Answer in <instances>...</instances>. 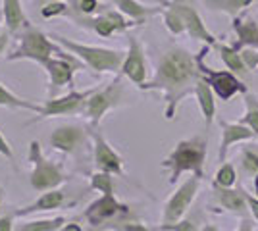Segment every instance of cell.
I'll return each instance as SVG.
<instances>
[{"instance_id": "cell-1", "label": "cell", "mask_w": 258, "mask_h": 231, "mask_svg": "<svg viewBox=\"0 0 258 231\" xmlns=\"http://www.w3.org/2000/svg\"><path fill=\"white\" fill-rule=\"evenodd\" d=\"M201 79L197 54L187 48L172 44L156 60L154 75L149 79L141 91H156L164 100V118L175 120L177 108L187 97H193L195 85Z\"/></svg>"}, {"instance_id": "cell-2", "label": "cell", "mask_w": 258, "mask_h": 231, "mask_svg": "<svg viewBox=\"0 0 258 231\" xmlns=\"http://www.w3.org/2000/svg\"><path fill=\"white\" fill-rule=\"evenodd\" d=\"M206 154H208V137L195 135L189 139H183L172 148L162 162V168L168 170V181L175 185L183 174H193L197 177H205Z\"/></svg>"}, {"instance_id": "cell-3", "label": "cell", "mask_w": 258, "mask_h": 231, "mask_svg": "<svg viewBox=\"0 0 258 231\" xmlns=\"http://www.w3.org/2000/svg\"><path fill=\"white\" fill-rule=\"evenodd\" d=\"M50 39L56 41L60 46H64L68 52H72L74 56H77L83 66L95 73V75H104V73H114L118 75L121 64H123V58L125 52L118 50V48H108V46H97V44H85L74 41V39H68L64 35L50 33Z\"/></svg>"}, {"instance_id": "cell-4", "label": "cell", "mask_w": 258, "mask_h": 231, "mask_svg": "<svg viewBox=\"0 0 258 231\" xmlns=\"http://www.w3.org/2000/svg\"><path fill=\"white\" fill-rule=\"evenodd\" d=\"M27 162L31 164L29 172V185L39 193L60 189L70 179V174L64 170V166L56 160L46 158L41 148L39 141H31L27 148Z\"/></svg>"}, {"instance_id": "cell-5", "label": "cell", "mask_w": 258, "mask_h": 231, "mask_svg": "<svg viewBox=\"0 0 258 231\" xmlns=\"http://www.w3.org/2000/svg\"><path fill=\"white\" fill-rule=\"evenodd\" d=\"M60 44L50 39V35L41 31L31 23H27L22 31L18 33V46L6 54V60L10 62H20V60H29L39 66H43L48 58L56 54Z\"/></svg>"}, {"instance_id": "cell-6", "label": "cell", "mask_w": 258, "mask_h": 231, "mask_svg": "<svg viewBox=\"0 0 258 231\" xmlns=\"http://www.w3.org/2000/svg\"><path fill=\"white\" fill-rule=\"evenodd\" d=\"M125 104V87H123V75H116L106 85H98L95 93L89 97L85 108H83V118H85L91 127H98L108 112L116 110Z\"/></svg>"}, {"instance_id": "cell-7", "label": "cell", "mask_w": 258, "mask_h": 231, "mask_svg": "<svg viewBox=\"0 0 258 231\" xmlns=\"http://www.w3.org/2000/svg\"><path fill=\"white\" fill-rule=\"evenodd\" d=\"M44 73H46V89H48V97H58L62 93V89L76 87V73L85 69L83 62L68 52L64 46H58L56 54L48 58L43 66Z\"/></svg>"}, {"instance_id": "cell-8", "label": "cell", "mask_w": 258, "mask_h": 231, "mask_svg": "<svg viewBox=\"0 0 258 231\" xmlns=\"http://www.w3.org/2000/svg\"><path fill=\"white\" fill-rule=\"evenodd\" d=\"M98 87V85H97ZM97 87L83 89L77 91L76 87L70 89L66 95H58V97H50L48 100H44V104H41L39 114H35V118L27 121V125L39 123V121L50 120V118H64V116H81L83 108H85L89 97L95 93Z\"/></svg>"}, {"instance_id": "cell-9", "label": "cell", "mask_w": 258, "mask_h": 231, "mask_svg": "<svg viewBox=\"0 0 258 231\" xmlns=\"http://www.w3.org/2000/svg\"><path fill=\"white\" fill-rule=\"evenodd\" d=\"M208 50H210V46L205 44L201 48V52L197 54V60H199L201 77L212 87L216 97L220 100H224V102H229L235 95H245L248 91V85H245V81L237 73L229 71V69H214V67L206 66L205 58L208 54Z\"/></svg>"}, {"instance_id": "cell-10", "label": "cell", "mask_w": 258, "mask_h": 231, "mask_svg": "<svg viewBox=\"0 0 258 231\" xmlns=\"http://www.w3.org/2000/svg\"><path fill=\"white\" fill-rule=\"evenodd\" d=\"M129 214H133L131 206L121 202L116 195H100L85 208L83 218L89 225L98 227V231H102L110 221L129 216Z\"/></svg>"}, {"instance_id": "cell-11", "label": "cell", "mask_w": 258, "mask_h": 231, "mask_svg": "<svg viewBox=\"0 0 258 231\" xmlns=\"http://www.w3.org/2000/svg\"><path fill=\"white\" fill-rule=\"evenodd\" d=\"M201 177H197L191 174V177H187L179 187L173 191L170 198L164 202L162 208V223H173V221L181 220L187 216L189 208L193 206L195 198L199 195L201 189Z\"/></svg>"}, {"instance_id": "cell-12", "label": "cell", "mask_w": 258, "mask_h": 231, "mask_svg": "<svg viewBox=\"0 0 258 231\" xmlns=\"http://www.w3.org/2000/svg\"><path fill=\"white\" fill-rule=\"evenodd\" d=\"M119 75L129 79L135 87L139 89L149 81V62H147V50L145 44L139 41V37H127V50H125V58L119 69Z\"/></svg>"}, {"instance_id": "cell-13", "label": "cell", "mask_w": 258, "mask_h": 231, "mask_svg": "<svg viewBox=\"0 0 258 231\" xmlns=\"http://www.w3.org/2000/svg\"><path fill=\"white\" fill-rule=\"evenodd\" d=\"M91 129L87 125H79V123H60L56 125L48 137V144L50 148L56 152L62 154H76L77 150H81L85 143L91 139Z\"/></svg>"}, {"instance_id": "cell-14", "label": "cell", "mask_w": 258, "mask_h": 231, "mask_svg": "<svg viewBox=\"0 0 258 231\" xmlns=\"http://www.w3.org/2000/svg\"><path fill=\"white\" fill-rule=\"evenodd\" d=\"M91 141H93V162L100 172L114 174L116 177H125V162L123 156L110 144L106 137L98 127L91 129Z\"/></svg>"}, {"instance_id": "cell-15", "label": "cell", "mask_w": 258, "mask_h": 231, "mask_svg": "<svg viewBox=\"0 0 258 231\" xmlns=\"http://www.w3.org/2000/svg\"><path fill=\"white\" fill-rule=\"evenodd\" d=\"M166 2L181 14L183 22H185V29H187V35H189L191 39L208 44L210 48H214L216 44L220 43L218 37H216L214 33H210V29L206 27L201 12L195 8L191 0H166Z\"/></svg>"}, {"instance_id": "cell-16", "label": "cell", "mask_w": 258, "mask_h": 231, "mask_svg": "<svg viewBox=\"0 0 258 231\" xmlns=\"http://www.w3.org/2000/svg\"><path fill=\"white\" fill-rule=\"evenodd\" d=\"M212 204L218 206V212H229L239 218L248 216V200L243 187H220L212 183Z\"/></svg>"}, {"instance_id": "cell-17", "label": "cell", "mask_w": 258, "mask_h": 231, "mask_svg": "<svg viewBox=\"0 0 258 231\" xmlns=\"http://www.w3.org/2000/svg\"><path fill=\"white\" fill-rule=\"evenodd\" d=\"M66 204H70V197L60 189H52V191H44L41 197H37L33 202L25 204L23 208H16V216L23 218V216H33V214H44V212H54V210L64 208Z\"/></svg>"}, {"instance_id": "cell-18", "label": "cell", "mask_w": 258, "mask_h": 231, "mask_svg": "<svg viewBox=\"0 0 258 231\" xmlns=\"http://www.w3.org/2000/svg\"><path fill=\"white\" fill-rule=\"evenodd\" d=\"M220 127H222V139H220V146H218V162L220 164L226 162V156L233 144L247 143V141L256 139V135L252 133V129L247 127V125H243L241 121H235V123L220 121Z\"/></svg>"}, {"instance_id": "cell-19", "label": "cell", "mask_w": 258, "mask_h": 231, "mask_svg": "<svg viewBox=\"0 0 258 231\" xmlns=\"http://www.w3.org/2000/svg\"><path fill=\"white\" fill-rule=\"evenodd\" d=\"M110 4L114 8H118L123 16H127L129 20L135 22L137 25L147 23L154 16H160L164 10V6H151L141 0H110Z\"/></svg>"}, {"instance_id": "cell-20", "label": "cell", "mask_w": 258, "mask_h": 231, "mask_svg": "<svg viewBox=\"0 0 258 231\" xmlns=\"http://www.w3.org/2000/svg\"><path fill=\"white\" fill-rule=\"evenodd\" d=\"M231 27H233V33H235V37H237V41L233 43V46H235L237 50L247 48V46H258V22H256V18L241 14V16L233 18Z\"/></svg>"}, {"instance_id": "cell-21", "label": "cell", "mask_w": 258, "mask_h": 231, "mask_svg": "<svg viewBox=\"0 0 258 231\" xmlns=\"http://www.w3.org/2000/svg\"><path fill=\"white\" fill-rule=\"evenodd\" d=\"M72 23L79 27V29H85V31H91V33L98 35L102 39H110L114 35H119V29L112 23V20L108 18L106 14H98V16H91V18H70Z\"/></svg>"}, {"instance_id": "cell-22", "label": "cell", "mask_w": 258, "mask_h": 231, "mask_svg": "<svg viewBox=\"0 0 258 231\" xmlns=\"http://www.w3.org/2000/svg\"><path fill=\"white\" fill-rule=\"evenodd\" d=\"M193 97L197 99V104H199V108H201V114H203L206 129H210L216 120V95H214V91H212V87L206 83L203 77H201V79L197 81V85H195Z\"/></svg>"}, {"instance_id": "cell-23", "label": "cell", "mask_w": 258, "mask_h": 231, "mask_svg": "<svg viewBox=\"0 0 258 231\" xmlns=\"http://www.w3.org/2000/svg\"><path fill=\"white\" fill-rule=\"evenodd\" d=\"M0 8H2V18H4V25L6 29L14 35H18L23 27L29 23L25 10H23L22 0H0Z\"/></svg>"}, {"instance_id": "cell-24", "label": "cell", "mask_w": 258, "mask_h": 231, "mask_svg": "<svg viewBox=\"0 0 258 231\" xmlns=\"http://www.w3.org/2000/svg\"><path fill=\"white\" fill-rule=\"evenodd\" d=\"M214 50L218 52L220 60L226 64V67L229 71L237 73L241 79H245V77L250 75V69H248L247 64H245V60H243V56H241V50H237L233 44L218 43L214 46Z\"/></svg>"}, {"instance_id": "cell-25", "label": "cell", "mask_w": 258, "mask_h": 231, "mask_svg": "<svg viewBox=\"0 0 258 231\" xmlns=\"http://www.w3.org/2000/svg\"><path fill=\"white\" fill-rule=\"evenodd\" d=\"M0 108H10V110H25L39 114L41 104H35L31 100L23 99L20 95H16L12 89H8L2 81H0Z\"/></svg>"}, {"instance_id": "cell-26", "label": "cell", "mask_w": 258, "mask_h": 231, "mask_svg": "<svg viewBox=\"0 0 258 231\" xmlns=\"http://www.w3.org/2000/svg\"><path fill=\"white\" fill-rule=\"evenodd\" d=\"M252 2L254 0H203V4L210 12H220L229 18H237L245 14L252 6Z\"/></svg>"}, {"instance_id": "cell-27", "label": "cell", "mask_w": 258, "mask_h": 231, "mask_svg": "<svg viewBox=\"0 0 258 231\" xmlns=\"http://www.w3.org/2000/svg\"><path fill=\"white\" fill-rule=\"evenodd\" d=\"M64 216H54V218H41V220H25L16 223L14 231H58L66 223Z\"/></svg>"}, {"instance_id": "cell-28", "label": "cell", "mask_w": 258, "mask_h": 231, "mask_svg": "<svg viewBox=\"0 0 258 231\" xmlns=\"http://www.w3.org/2000/svg\"><path fill=\"white\" fill-rule=\"evenodd\" d=\"M70 2V16L68 18H91L102 14L108 4L100 0H68Z\"/></svg>"}, {"instance_id": "cell-29", "label": "cell", "mask_w": 258, "mask_h": 231, "mask_svg": "<svg viewBox=\"0 0 258 231\" xmlns=\"http://www.w3.org/2000/svg\"><path fill=\"white\" fill-rule=\"evenodd\" d=\"M164 10H162V22H164V27L168 29V33L173 35V37H179V35H185L187 29H185V22H183L181 14L175 10L173 6H170L166 0H164Z\"/></svg>"}, {"instance_id": "cell-30", "label": "cell", "mask_w": 258, "mask_h": 231, "mask_svg": "<svg viewBox=\"0 0 258 231\" xmlns=\"http://www.w3.org/2000/svg\"><path fill=\"white\" fill-rule=\"evenodd\" d=\"M114 177H116L114 174L95 170L89 176V187L93 191H98L100 195H114L116 193V179Z\"/></svg>"}, {"instance_id": "cell-31", "label": "cell", "mask_w": 258, "mask_h": 231, "mask_svg": "<svg viewBox=\"0 0 258 231\" xmlns=\"http://www.w3.org/2000/svg\"><path fill=\"white\" fill-rule=\"evenodd\" d=\"M243 100H245V116L241 118V123L247 125L252 129V133L258 137V97L254 93L247 91L243 95Z\"/></svg>"}, {"instance_id": "cell-32", "label": "cell", "mask_w": 258, "mask_h": 231, "mask_svg": "<svg viewBox=\"0 0 258 231\" xmlns=\"http://www.w3.org/2000/svg\"><path fill=\"white\" fill-rule=\"evenodd\" d=\"M39 14L43 20H56V18H68L70 16V2L68 0H58V2H48L39 8Z\"/></svg>"}, {"instance_id": "cell-33", "label": "cell", "mask_w": 258, "mask_h": 231, "mask_svg": "<svg viewBox=\"0 0 258 231\" xmlns=\"http://www.w3.org/2000/svg\"><path fill=\"white\" fill-rule=\"evenodd\" d=\"M214 183L220 185V187H235V183H237L235 166L229 164L227 160L224 164H220V168H218V172H216V176H214Z\"/></svg>"}, {"instance_id": "cell-34", "label": "cell", "mask_w": 258, "mask_h": 231, "mask_svg": "<svg viewBox=\"0 0 258 231\" xmlns=\"http://www.w3.org/2000/svg\"><path fill=\"white\" fill-rule=\"evenodd\" d=\"M154 231H201L197 218H181L173 223H158Z\"/></svg>"}, {"instance_id": "cell-35", "label": "cell", "mask_w": 258, "mask_h": 231, "mask_svg": "<svg viewBox=\"0 0 258 231\" xmlns=\"http://www.w3.org/2000/svg\"><path fill=\"white\" fill-rule=\"evenodd\" d=\"M241 168H243V172L247 176L254 177L258 174V154L254 150L247 148V146L241 150Z\"/></svg>"}, {"instance_id": "cell-36", "label": "cell", "mask_w": 258, "mask_h": 231, "mask_svg": "<svg viewBox=\"0 0 258 231\" xmlns=\"http://www.w3.org/2000/svg\"><path fill=\"white\" fill-rule=\"evenodd\" d=\"M241 56L245 60V64L250 71H254L258 67V50L256 46H247V48H241Z\"/></svg>"}, {"instance_id": "cell-37", "label": "cell", "mask_w": 258, "mask_h": 231, "mask_svg": "<svg viewBox=\"0 0 258 231\" xmlns=\"http://www.w3.org/2000/svg\"><path fill=\"white\" fill-rule=\"evenodd\" d=\"M16 212H6L0 216V231H14L16 229Z\"/></svg>"}, {"instance_id": "cell-38", "label": "cell", "mask_w": 258, "mask_h": 231, "mask_svg": "<svg viewBox=\"0 0 258 231\" xmlns=\"http://www.w3.org/2000/svg\"><path fill=\"white\" fill-rule=\"evenodd\" d=\"M0 154L6 156L10 162H14V148H12V144L8 143V139L2 135V131H0Z\"/></svg>"}, {"instance_id": "cell-39", "label": "cell", "mask_w": 258, "mask_h": 231, "mask_svg": "<svg viewBox=\"0 0 258 231\" xmlns=\"http://www.w3.org/2000/svg\"><path fill=\"white\" fill-rule=\"evenodd\" d=\"M254 218L252 216H243L241 220H239V225H237L233 231H254Z\"/></svg>"}, {"instance_id": "cell-40", "label": "cell", "mask_w": 258, "mask_h": 231, "mask_svg": "<svg viewBox=\"0 0 258 231\" xmlns=\"http://www.w3.org/2000/svg\"><path fill=\"white\" fill-rule=\"evenodd\" d=\"M245 195H247V200H248V208H250V216L258 221V197L256 195H250L245 191Z\"/></svg>"}, {"instance_id": "cell-41", "label": "cell", "mask_w": 258, "mask_h": 231, "mask_svg": "<svg viewBox=\"0 0 258 231\" xmlns=\"http://www.w3.org/2000/svg\"><path fill=\"white\" fill-rule=\"evenodd\" d=\"M10 39H12V33L6 29L4 33L0 35V56L6 54V50H8V44H10Z\"/></svg>"}, {"instance_id": "cell-42", "label": "cell", "mask_w": 258, "mask_h": 231, "mask_svg": "<svg viewBox=\"0 0 258 231\" xmlns=\"http://www.w3.org/2000/svg\"><path fill=\"white\" fill-rule=\"evenodd\" d=\"M58 231H83V227L79 223H74V221H66Z\"/></svg>"}, {"instance_id": "cell-43", "label": "cell", "mask_w": 258, "mask_h": 231, "mask_svg": "<svg viewBox=\"0 0 258 231\" xmlns=\"http://www.w3.org/2000/svg\"><path fill=\"white\" fill-rule=\"evenodd\" d=\"M201 231H220V227H218L216 223H205V225L201 227Z\"/></svg>"}, {"instance_id": "cell-44", "label": "cell", "mask_w": 258, "mask_h": 231, "mask_svg": "<svg viewBox=\"0 0 258 231\" xmlns=\"http://www.w3.org/2000/svg\"><path fill=\"white\" fill-rule=\"evenodd\" d=\"M48 2H58V0H33V4H35L37 8H41L43 4H48Z\"/></svg>"}, {"instance_id": "cell-45", "label": "cell", "mask_w": 258, "mask_h": 231, "mask_svg": "<svg viewBox=\"0 0 258 231\" xmlns=\"http://www.w3.org/2000/svg\"><path fill=\"white\" fill-rule=\"evenodd\" d=\"M252 185H254V193H256V197H258V174L254 176V179H252Z\"/></svg>"}, {"instance_id": "cell-46", "label": "cell", "mask_w": 258, "mask_h": 231, "mask_svg": "<svg viewBox=\"0 0 258 231\" xmlns=\"http://www.w3.org/2000/svg\"><path fill=\"white\" fill-rule=\"evenodd\" d=\"M4 31H6V25H4V23H0V35L4 33Z\"/></svg>"}, {"instance_id": "cell-47", "label": "cell", "mask_w": 258, "mask_h": 231, "mask_svg": "<svg viewBox=\"0 0 258 231\" xmlns=\"http://www.w3.org/2000/svg\"><path fill=\"white\" fill-rule=\"evenodd\" d=\"M256 50H258V46H256Z\"/></svg>"}]
</instances>
